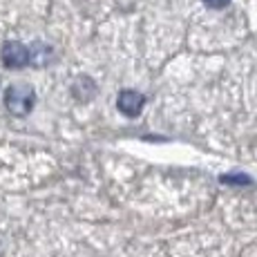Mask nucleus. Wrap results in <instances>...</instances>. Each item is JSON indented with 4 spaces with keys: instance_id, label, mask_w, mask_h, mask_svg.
Listing matches in <instances>:
<instances>
[{
    "instance_id": "nucleus-2",
    "label": "nucleus",
    "mask_w": 257,
    "mask_h": 257,
    "mask_svg": "<svg viewBox=\"0 0 257 257\" xmlns=\"http://www.w3.org/2000/svg\"><path fill=\"white\" fill-rule=\"evenodd\" d=\"M0 58H3V65L5 67L18 70V67L29 65V47L23 45V43H18V41H7L3 45Z\"/></svg>"
},
{
    "instance_id": "nucleus-1",
    "label": "nucleus",
    "mask_w": 257,
    "mask_h": 257,
    "mask_svg": "<svg viewBox=\"0 0 257 257\" xmlns=\"http://www.w3.org/2000/svg\"><path fill=\"white\" fill-rule=\"evenodd\" d=\"M34 101H36V92L27 83H16V85L7 87L5 92V105L14 116H25L32 112Z\"/></svg>"
},
{
    "instance_id": "nucleus-5",
    "label": "nucleus",
    "mask_w": 257,
    "mask_h": 257,
    "mask_svg": "<svg viewBox=\"0 0 257 257\" xmlns=\"http://www.w3.org/2000/svg\"><path fill=\"white\" fill-rule=\"evenodd\" d=\"M221 181H224V184H250V179L248 177H244V175H239V177H221Z\"/></svg>"
},
{
    "instance_id": "nucleus-4",
    "label": "nucleus",
    "mask_w": 257,
    "mask_h": 257,
    "mask_svg": "<svg viewBox=\"0 0 257 257\" xmlns=\"http://www.w3.org/2000/svg\"><path fill=\"white\" fill-rule=\"evenodd\" d=\"M49 56H52V49L47 45H43V43H34L32 47H29V63L36 67H43L47 65Z\"/></svg>"
},
{
    "instance_id": "nucleus-3",
    "label": "nucleus",
    "mask_w": 257,
    "mask_h": 257,
    "mask_svg": "<svg viewBox=\"0 0 257 257\" xmlns=\"http://www.w3.org/2000/svg\"><path fill=\"white\" fill-rule=\"evenodd\" d=\"M143 105H146V96H143L141 92L123 90V92H118V96H116V107H118V112H123L125 116H137V114H141Z\"/></svg>"
},
{
    "instance_id": "nucleus-6",
    "label": "nucleus",
    "mask_w": 257,
    "mask_h": 257,
    "mask_svg": "<svg viewBox=\"0 0 257 257\" xmlns=\"http://www.w3.org/2000/svg\"><path fill=\"white\" fill-rule=\"evenodd\" d=\"M208 7H212V9H221V7H226V5L230 3V0H204Z\"/></svg>"
}]
</instances>
